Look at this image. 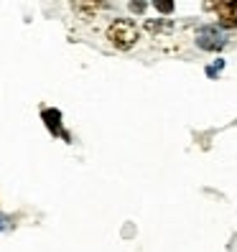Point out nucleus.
Here are the masks:
<instances>
[{"label": "nucleus", "mask_w": 237, "mask_h": 252, "mask_svg": "<svg viewBox=\"0 0 237 252\" xmlns=\"http://www.w3.org/2000/svg\"><path fill=\"white\" fill-rule=\"evenodd\" d=\"M105 38L117 51H130L140 41V28L130 18H112L105 28Z\"/></svg>", "instance_id": "nucleus-1"}, {"label": "nucleus", "mask_w": 237, "mask_h": 252, "mask_svg": "<svg viewBox=\"0 0 237 252\" xmlns=\"http://www.w3.org/2000/svg\"><path fill=\"white\" fill-rule=\"evenodd\" d=\"M194 43H197L202 51L217 54V51H222V49L227 46V38H225V31H219L214 23H209V26H202L199 31H197Z\"/></svg>", "instance_id": "nucleus-2"}, {"label": "nucleus", "mask_w": 237, "mask_h": 252, "mask_svg": "<svg viewBox=\"0 0 237 252\" xmlns=\"http://www.w3.org/2000/svg\"><path fill=\"white\" fill-rule=\"evenodd\" d=\"M41 120H43V125H46V130L51 132L54 138H64L67 143H71V135L62 125V112H59L56 107H43L41 110Z\"/></svg>", "instance_id": "nucleus-3"}, {"label": "nucleus", "mask_w": 237, "mask_h": 252, "mask_svg": "<svg viewBox=\"0 0 237 252\" xmlns=\"http://www.w3.org/2000/svg\"><path fill=\"white\" fill-rule=\"evenodd\" d=\"M143 28L151 36H169V33H173V21L171 18H145V23H143Z\"/></svg>", "instance_id": "nucleus-4"}, {"label": "nucleus", "mask_w": 237, "mask_h": 252, "mask_svg": "<svg viewBox=\"0 0 237 252\" xmlns=\"http://www.w3.org/2000/svg\"><path fill=\"white\" fill-rule=\"evenodd\" d=\"M102 8H112V5L110 3H74L71 5V10L79 13L82 21H92L97 16V10H102Z\"/></svg>", "instance_id": "nucleus-5"}, {"label": "nucleus", "mask_w": 237, "mask_h": 252, "mask_svg": "<svg viewBox=\"0 0 237 252\" xmlns=\"http://www.w3.org/2000/svg\"><path fill=\"white\" fill-rule=\"evenodd\" d=\"M214 26L219 31H237V13H219Z\"/></svg>", "instance_id": "nucleus-6"}, {"label": "nucleus", "mask_w": 237, "mask_h": 252, "mask_svg": "<svg viewBox=\"0 0 237 252\" xmlns=\"http://www.w3.org/2000/svg\"><path fill=\"white\" fill-rule=\"evenodd\" d=\"M153 8L161 13V16H171V13H173V8H176V3H173V0H156V3H153Z\"/></svg>", "instance_id": "nucleus-7"}, {"label": "nucleus", "mask_w": 237, "mask_h": 252, "mask_svg": "<svg viewBox=\"0 0 237 252\" xmlns=\"http://www.w3.org/2000/svg\"><path fill=\"white\" fill-rule=\"evenodd\" d=\"M128 8L133 13H138V16H143V13L148 10V3H135V0H133V3H128Z\"/></svg>", "instance_id": "nucleus-8"}, {"label": "nucleus", "mask_w": 237, "mask_h": 252, "mask_svg": "<svg viewBox=\"0 0 237 252\" xmlns=\"http://www.w3.org/2000/svg\"><path fill=\"white\" fill-rule=\"evenodd\" d=\"M13 224H10V217L8 214H0V232H3V229H10Z\"/></svg>", "instance_id": "nucleus-9"}, {"label": "nucleus", "mask_w": 237, "mask_h": 252, "mask_svg": "<svg viewBox=\"0 0 237 252\" xmlns=\"http://www.w3.org/2000/svg\"><path fill=\"white\" fill-rule=\"evenodd\" d=\"M204 74H206V77H209V79H219V71H217V69H214L212 64H209V66L204 69Z\"/></svg>", "instance_id": "nucleus-10"}, {"label": "nucleus", "mask_w": 237, "mask_h": 252, "mask_svg": "<svg viewBox=\"0 0 237 252\" xmlns=\"http://www.w3.org/2000/svg\"><path fill=\"white\" fill-rule=\"evenodd\" d=\"M212 66H214V69H217V71L222 74V69H225V59H217V62H214Z\"/></svg>", "instance_id": "nucleus-11"}]
</instances>
